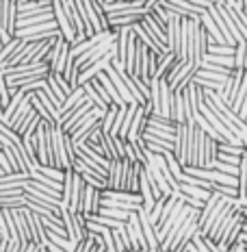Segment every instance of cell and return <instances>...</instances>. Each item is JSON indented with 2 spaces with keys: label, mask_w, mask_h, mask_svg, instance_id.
I'll list each match as a JSON object with an SVG mask.
<instances>
[{
  "label": "cell",
  "mask_w": 247,
  "mask_h": 252,
  "mask_svg": "<svg viewBox=\"0 0 247 252\" xmlns=\"http://www.w3.org/2000/svg\"><path fill=\"white\" fill-rule=\"evenodd\" d=\"M74 4L78 13H81L82 24H85L87 37H93L96 33H104V31H111L102 2H98V0H74Z\"/></svg>",
  "instance_id": "1"
},
{
  "label": "cell",
  "mask_w": 247,
  "mask_h": 252,
  "mask_svg": "<svg viewBox=\"0 0 247 252\" xmlns=\"http://www.w3.org/2000/svg\"><path fill=\"white\" fill-rule=\"evenodd\" d=\"M199 70V67L195 65V63H191V61H185V63H180V61H176L171 65V70L167 72L165 76V81H167V85H169L171 92H182L189 83L193 81V76H195V72Z\"/></svg>",
  "instance_id": "2"
},
{
  "label": "cell",
  "mask_w": 247,
  "mask_h": 252,
  "mask_svg": "<svg viewBox=\"0 0 247 252\" xmlns=\"http://www.w3.org/2000/svg\"><path fill=\"white\" fill-rule=\"evenodd\" d=\"M61 31L56 22H44V24H35V26H26V29H18L13 37L24 39V41H46V39H55L59 37Z\"/></svg>",
  "instance_id": "3"
},
{
  "label": "cell",
  "mask_w": 247,
  "mask_h": 252,
  "mask_svg": "<svg viewBox=\"0 0 247 252\" xmlns=\"http://www.w3.org/2000/svg\"><path fill=\"white\" fill-rule=\"evenodd\" d=\"M195 124H178L176 137H173V159L182 167L189 165V139H191V128Z\"/></svg>",
  "instance_id": "4"
},
{
  "label": "cell",
  "mask_w": 247,
  "mask_h": 252,
  "mask_svg": "<svg viewBox=\"0 0 247 252\" xmlns=\"http://www.w3.org/2000/svg\"><path fill=\"white\" fill-rule=\"evenodd\" d=\"M126 233H128L130 248H133V250H150L148 248V241H145V235H143V228H141L139 215H137V213L128 215V222H126Z\"/></svg>",
  "instance_id": "5"
},
{
  "label": "cell",
  "mask_w": 247,
  "mask_h": 252,
  "mask_svg": "<svg viewBox=\"0 0 247 252\" xmlns=\"http://www.w3.org/2000/svg\"><path fill=\"white\" fill-rule=\"evenodd\" d=\"M26 222H28V233H30V244H37V246H46L48 244V233H46L44 224H41V218L37 213L28 211V209H22Z\"/></svg>",
  "instance_id": "6"
},
{
  "label": "cell",
  "mask_w": 247,
  "mask_h": 252,
  "mask_svg": "<svg viewBox=\"0 0 247 252\" xmlns=\"http://www.w3.org/2000/svg\"><path fill=\"white\" fill-rule=\"evenodd\" d=\"M243 74H245V70H232L230 72V76L225 78L221 92H217L219 98H221L228 107H232V102L236 98V92H239V87H241V81H243Z\"/></svg>",
  "instance_id": "7"
},
{
  "label": "cell",
  "mask_w": 247,
  "mask_h": 252,
  "mask_svg": "<svg viewBox=\"0 0 247 252\" xmlns=\"http://www.w3.org/2000/svg\"><path fill=\"white\" fill-rule=\"evenodd\" d=\"M152 113V107H150V102L148 104H143V107H137V111H135V118H133V124H130V130H128V141H137L143 135V130H145V126H148V115Z\"/></svg>",
  "instance_id": "8"
},
{
  "label": "cell",
  "mask_w": 247,
  "mask_h": 252,
  "mask_svg": "<svg viewBox=\"0 0 247 252\" xmlns=\"http://www.w3.org/2000/svg\"><path fill=\"white\" fill-rule=\"evenodd\" d=\"M100 207H102V191L85 183V191H82V200H81V213L93 215L100 211Z\"/></svg>",
  "instance_id": "9"
},
{
  "label": "cell",
  "mask_w": 247,
  "mask_h": 252,
  "mask_svg": "<svg viewBox=\"0 0 247 252\" xmlns=\"http://www.w3.org/2000/svg\"><path fill=\"white\" fill-rule=\"evenodd\" d=\"M52 13H55V22H56V26H59V31H61V35H63V39H67V41L72 44V41L76 39V31L72 29L70 20H67L65 11H63L61 0H52Z\"/></svg>",
  "instance_id": "10"
},
{
  "label": "cell",
  "mask_w": 247,
  "mask_h": 252,
  "mask_svg": "<svg viewBox=\"0 0 247 252\" xmlns=\"http://www.w3.org/2000/svg\"><path fill=\"white\" fill-rule=\"evenodd\" d=\"M50 67L46 61L41 63H22V65L2 67V76H24V74H48Z\"/></svg>",
  "instance_id": "11"
},
{
  "label": "cell",
  "mask_w": 247,
  "mask_h": 252,
  "mask_svg": "<svg viewBox=\"0 0 247 252\" xmlns=\"http://www.w3.org/2000/svg\"><path fill=\"white\" fill-rule=\"evenodd\" d=\"M145 15V11H130V13H111L109 18V29L111 31H119L124 26H133L137 22H141V18Z\"/></svg>",
  "instance_id": "12"
},
{
  "label": "cell",
  "mask_w": 247,
  "mask_h": 252,
  "mask_svg": "<svg viewBox=\"0 0 247 252\" xmlns=\"http://www.w3.org/2000/svg\"><path fill=\"white\" fill-rule=\"evenodd\" d=\"M107 15L111 13H130V11H145V0H122V2L102 4ZM148 13V11H145Z\"/></svg>",
  "instance_id": "13"
},
{
  "label": "cell",
  "mask_w": 247,
  "mask_h": 252,
  "mask_svg": "<svg viewBox=\"0 0 247 252\" xmlns=\"http://www.w3.org/2000/svg\"><path fill=\"white\" fill-rule=\"evenodd\" d=\"M180 20L178 15L169 13V22H167V48H169L178 59V50H180Z\"/></svg>",
  "instance_id": "14"
},
{
  "label": "cell",
  "mask_w": 247,
  "mask_h": 252,
  "mask_svg": "<svg viewBox=\"0 0 247 252\" xmlns=\"http://www.w3.org/2000/svg\"><path fill=\"white\" fill-rule=\"evenodd\" d=\"M137 215H139V222H141V228H143L145 241H148V248H150V250H159V248H161V244H159V239H156V228L152 226L148 211L139 209V211H137Z\"/></svg>",
  "instance_id": "15"
},
{
  "label": "cell",
  "mask_w": 247,
  "mask_h": 252,
  "mask_svg": "<svg viewBox=\"0 0 247 252\" xmlns=\"http://www.w3.org/2000/svg\"><path fill=\"white\" fill-rule=\"evenodd\" d=\"M208 13H210V18H213V22L217 24L219 33L223 35L225 44H228V46H236V41H234V37H232V33H230V29H228V22H225V18L221 15V11H219V4H217V2L210 4V7H208Z\"/></svg>",
  "instance_id": "16"
},
{
  "label": "cell",
  "mask_w": 247,
  "mask_h": 252,
  "mask_svg": "<svg viewBox=\"0 0 247 252\" xmlns=\"http://www.w3.org/2000/svg\"><path fill=\"white\" fill-rule=\"evenodd\" d=\"M52 11V0H26L18 2V15H33V13H44Z\"/></svg>",
  "instance_id": "17"
},
{
  "label": "cell",
  "mask_w": 247,
  "mask_h": 252,
  "mask_svg": "<svg viewBox=\"0 0 247 252\" xmlns=\"http://www.w3.org/2000/svg\"><path fill=\"white\" fill-rule=\"evenodd\" d=\"M169 120H171L173 124H187L182 92H173V94H171V100H169Z\"/></svg>",
  "instance_id": "18"
},
{
  "label": "cell",
  "mask_w": 247,
  "mask_h": 252,
  "mask_svg": "<svg viewBox=\"0 0 247 252\" xmlns=\"http://www.w3.org/2000/svg\"><path fill=\"white\" fill-rule=\"evenodd\" d=\"M82 191H85V181L82 176L74 172V181H72V196H70V211L72 213H81V200H82Z\"/></svg>",
  "instance_id": "19"
},
{
  "label": "cell",
  "mask_w": 247,
  "mask_h": 252,
  "mask_svg": "<svg viewBox=\"0 0 247 252\" xmlns=\"http://www.w3.org/2000/svg\"><path fill=\"white\" fill-rule=\"evenodd\" d=\"M107 189H111V191H119V189H122V159L109 161Z\"/></svg>",
  "instance_id": "20"
},
{
  "label": "cell",
  "mask_w": 247,
  "mask_h": 252,
  "mask_svg": "<svg viewBox=\"0 0 247 252\" xmlns=\"http://www.w3.org/2000/svg\"><path fill=\"white\" fill-rule=\"evenodd\" d=\"M104 72H107V76L111 78V83L115 85V89H117V94H119V96H122V100H124L126 104H133L135 100H133V96H130V92H128V87H126V83L122 81V76L117 74V70H115V67L111 65V63H109V65H107V70H104Z\"/></svg>",
  "instance_id": "21"
},
{
  "label": "cell",
  "mask_w": 247,
  "mask_h": 252,
  "mask_svg": "<svg viewBox=\"0 0 247 252\" xmlns=\"http://www.w3.org/2000/svg\"><path fill=\"white\" fill-rule=\"evenodd\" d=\"M61 220H63V226H65L67 239H70L74 246L78 241H82L81 233H78V228H76V222H74V213H72L70 209H61Z\"/></svg>",
  "instance_id": "22"
},
{
  "label": "cell",
  "mask_w": 247,
  "mask_h": 252,
  "mask_svg": "<svg viewBox=\"0 0 247 252\" xmlns=\"http://www.w3.org/2000/svg\"><path fill=\"white\" fill-rule=\"evenodd\" d=\"M85 98H87V96H85V92H82V87H76L74 92H72L70 96L65 98V102H63L61 107H59V122H61L63 115H67V113L72 111V109L76 107V104H81L82 100H85Z\"/></svg>",
  "instance_id": "23"
},
{
  "label": "cell",
  "mask_w": 247,
  "mask_h": 252,
  "mask_svg": "<svg viewBox=\"0 0 247 252\" xmlns=\"http://www.w3.org/2000/svg\"><path fill=\"white\" fill-rule=\"evenodd\" d=\"M24 46V39H18V37H13L9 44H4L2 46V50H0V65L2 67H7V63L13 59L15 55H18V50Z\"/></svg>",
  "instance_id": "24"
},
{
  "label": "cell",
  "mask_w": 247,
  "mask_h": 252,
  "mask_svg": "<svg viewBox=\"0 0 247 252\" xmlns=\"http://www.w3.org/2000/svg\"><path fill=\"white\" fill-rule=\"evenodd\" d=\"M15 24H18V2H15V0H9L7 11H4V29H7L9 37L15 35Z\"/></svg>",
  "instance_id": "25"
},
{
  "label": "cell",
  "mask_w": 247,
  "mask_h": 252,
  "mask_svg": "<svg viewBox=\"0 0 247 252\" xmlns=\"http://www.w3.org/2000/svg\"><path fill=\"white\" fill-rule=\"evenodd\" d=\"M30 109H33V104H30V94H26V96H24V100L20 102V107L15 109V113L11 115V120H9V128H13V130L18 128V124H20V122H22V120L26 118V113H28Z\"/></svg>",
  "instance_id": "26"
},
{
  "label": "cell",
  "mask_w": 247,
  "mask_h": 252,
  "mask_svg": "<svg viewBox=\"0 0 247 252\" xmlns=\"http://www.w3.org/2000/svg\"><path fill=\"white\" fill-rule=\"evenodd\" d=\"M96 78H98L100 83H102V87L107 89V94H109V98H111V102H113V104H117V107H124L126 102L122 100V96L117 94V89H115V85L111 83V78L107 76V72H100V74H98Z\"/></svg>",
  "instance_id": "27"
},
{
  "label": "cell",
  "mask_w": 247,
  "mask_h": 252,
  "mask_svg": "<svg viewBox=\"0 0 247 252\" xmlns=\"http://www.w3.org/2000/svg\"><path fill=\"white\" fill-rule=\"evenodd\" d=\"M67 61H70V41L63 39L61 52H59V57H56V61H55V65H52L50 72H55V74H63V70H65Z\"/></svg>",
  "instance_id": "28"
},
{
  "label": "cell",
  "mask_w": 247,
  "mask_h": 252,
  "mask_svg": "<svg viewBox=\"0 0 247 252\" xmlns=\"http://www.w3.org/2000/svg\"><path fill=\"white\" fill-rule=\"evenodd\" d=\"M176 55L173 52H165V55H159V67H156V76L154 78H163L167 72L171 70V65L176 63Z\"/></svg>",
  "instance_id": "29"
},
{
  "label": "cell",
  "mask_w": 247,
  "mask_h": 252,
  "mask_svg": "<svg viewBox=\"0 0 247 252\" xmlns=\"http://www.w3.org/2000/svg\"><path fill=\"white\" fill-rule=\"evenodd\" d=\"M30 104H33V109H35V111H37V115H39V118H41V120H44V122H46V124H48V126H56V122H55V118H52V115H50V111H48V109H46V107H44V104H41V102H39V98H37V96H35V92H30Z\"/></svg>",
  "instance_id": "30"
},
{
  "label": "cell",
  "mask_w": 247,
  "mask_h": 252,
  "mask_svg": "<svg viewBox=\"0 0 247 252\" xmlns=\"http://www.w3.org/2000/svg\"><path fill=\"white\" fill-rule=\"evenodd\" d=\"M26 196H13V198H0V209H7V211H18V209H26Z\"/></svg>",
  "instance_id": "31"
},
{
  "label": "cell",
  "mask_w": 247,
  "mask_h": 252,
  "mask_svg": "<svg viewBox=\"0 0 247 252\" xmlns=\"http://www.w3.org/2000/svg\"><path fill=\"white\" fill-rule=\"evenodd\" d=\"M81 87H82V92H85L87 100L91 102L93 107H98V109H102V111H107V109H109V104H107V102L102 100V98L98 96V92H96V89H93L91 83H85V85H81Z\"/></svg>",
  "instance_id": "32"
},
{
  "label": "cell",
  "mask_w": 247,
  "mask_h": 252,
  "mask_svg": "<svg viewBox=\"0 0 247 252\" xmlns=\"http://www.w3.org/2000/svg\"><path fill=\"white\" fill-rule=\"evenodd\" d=\"M111 235H113V241H115V248H117V252H124V250L130 248V239H128V233H126V226L113 228Z\"/></svg>",
  "instance_id": "33"
},
{
  "label": "cell",
  "mask_w": 247,
  "mask_h": 252,
  "mask_svg": "<svg viewBox=\"0 0 247 252\" xmlns=\"http://www.w3.org/2000/svg\"><path fill=\"white\" fill-rule=\"evenodd\" d=\"M234 70H247V41H241L234 48Z\"/></svg>",
  "instance_id": "34"
},
{
  "label": "cell",
  "mask_w": 247,
  "mask_h": 252,
  "mask_svg": "<svg viewBox=\"0 0 247 252\" xmlns=\"http://www.w3.org/2000/svg\"><path fill=\"white\" fill-rule=\"evenodd\" d=\"M178 191L187 193V196L195 198V200H199V202H206L208 196H210V191H206V189H202V187H195V185H180Z\"/></svg>",
  "instance_id": "35"
},
{
  "label": "cell",
  "mask_w": 247,
  "mask_h": 252,
  "mask_svg": "<svg viewBox=\"0 0 247 252\" xmlns=\"http://www.w3.org/2000/svg\"><path fill=\"white\" fill-rule=\"evenodd\" d=\"M137 107H139L137 102L128 104V109H126V115H124V122H122V128H119V135H117V137H122V139L128 137V130H130V124H133V118H135Z\"/></svg>",
  "instance_id": "36"
},
{
  "label": "cell",
  "mask_w": 247,
  "mask_h": 252,
  "mask_svg": "<svg viewBox=\"0 0 247 252\" xmlns=\"http://www.w3.org/2000/svg\"><path fill=\"white\" fill-rule=\"evenodd\" d=\"M117 104H109V109L104 111L102 115V120H100V126H102V130L104 133H111V128H113V122H115V115H117Z\"/></svg>",
  "instance_id": "37"
},
{
  "label": "cell",
  "mask_w": 247,
  "mask_h": 252,
  "mask_svg": "<svg viewBox=\"0 0 247 252\" xmlns=\"http://www.w3.org/2000/svg\"><path fill=\"white\" fill-rule=\"evenodd\" d=\"M165 161H167V167H169V172L173 174V178H176L178 183H185V178H187V174L182 172V165L178 163L176 159H173V155L169 152V155H165Z\"/></svg>",
  "instance_id": "38"
},
{
  "label": "cell",
  "mask_w": 247,
  "mask_h": 252,
  "mask_svg": "<svg viewBox=\"0 0 247 252\" xmlns=\"http://www.w3.org/2000/svg\"><path fill=\"white\" fill-rule=\"evenodd\" d=\"M63 146H65L67 163H70V167H72L74 165V161H76V146H74V141H72L70 133H65V130H63Z\"/></svg>",
  "instance_id": "39"
},
{
  "label": "cell",
  "mask_w": 247,
  "mask_h": 252,
  "mask_svg": "<svg viewBox=\"0 0 247 252\" xmlns=\"http://www.w3.org/2000/svg\"><path fill=\"white\" fill-rule=\"evenodd\" d=\"M35 172H39V174H44V176L52 178V181L63 183V170H59V167H52V165H37V170H35Z\"/></svg>",
  "instance_id": "40"
},
{
  "label": "cell",
  "mask_w": 247,
  "mask_h": 252,
  "mask_svg": "<svg viewBox=\"0 0 247 252\" xmlns=\"http://www.w3.org/2000/svg\"><path fill=\"white\" fill-rule=\"evenodd\" d=\"M217 150L223 152V155H232V157H243L245 155L243 146H232V144H228V141H223V144H217Z\"/></svg>",
  "instance_id": "41"
},
{
  "label": "cell",
  "mask_w": 247,
  "mask_h": 252,
  "mask_svg": "<svg viewBox=\"0 0 247 252\" xmlns=\"http://www.w3.org/2000/svg\"><path fill=\"white\" fill-rule=\"evenodd\" d=\"M213 170L221 172V174H228V176H236V178H239V165H230V163H223V161H219V159L215 161Z\"/></svg>",
  "instance_id": "42"
},
{
  "label": "cell",
  "mask_w": 247,
  "mask_h": 252,
  "mask_svg": "<svg viewBox=\"0 0 247 252\" xmlns=\"http://www.w3.org/2000/svg\"><path fill=\"white\" fill-rule=\"evenodd\" d=\"M61 44H63V37H56L55 39V44H52V48H50V52L46 55V63H48V67L52 70V65H55V61H56V57H59V52H61Z\"/></svg>",
  "instance_id": "43"
},
{
  "label": "cell",
  "mask_w": 247,
  "mask_h": 252,
  "mask_svg": "<svg viewBox=\"0 0 247 252\" xmlns=\"http://www.w3.org/2000/svg\"><path fill=\"white\" fill-rule=\"evenodd\" d=\"M126 109H128V104H124V107L117 109V115H115V122H113V128H111V137H117L119 135V128H122V122H124V115H126Z\"/></svg>",
  "instance_id": "44"
},
{
  "label": "cell",
  "mask_w": 247,
  "mask_h": 252,
  "mask_svg": "<svg viewBox=\"0 0 247 252\" xmlns=\"http://www.w3.org/2000/svg\"><path fill=\"white\" fill-rule=\"evenodd\" d=\"M156 67H159V52L148 50V76L150 78L156 76Z\"/></svg>",
  "instance_id": "45"
},
{
  "label": "cell",
  "mask_w": 247,
  "mask_h": 252,
  "mask_svg": "<svg viewBox=\"0 0 247 252\" xmlns=\"http://www.w3.org/2000/svg\"><path fill=\"white\" fill-rule=\"evenodd\" d=\"M217 159H219V161H223V163H230V165H239V163H241V157L223 155V152H217Z\"/></svg>",
  "instance_id": "46"
},
{
  "label": "cell",
  "mask_w": 247,
  "mask_h": 252,
  "mask_svg": "<svg viewBox=\"0 0 247 252\" xmlns=\"http://www.w3.org/2000/svg\"><path fill=\"white\" fill-rule=\"evenodd\" d=\"M0 239H11V237H9L7 220H4V211H2V209H0Z\"/></svg>",
  "instance_id": "47"
},
{
  "label": "cell",
  "mask_w": 247,
  "mask_h": 252,
  "mask_svg": "<svg viewBox=\"0 0 247 252\" xmlns=\"http://www.w3.org/2000/svg\"><path fill=\"white\" fill-rule=\"evenodd\" d=\"M0 170H2L4 174H11V172H13V167H11V163H9L7 157H4L2 150H0Z\"/></svg>",
  "instance_id": "48"
},
{
  "label": "cell",
  "mask_w": 247,
  "mask_h": 252,
  "mask_svg": "<svg viewBox=\"0 0 247 252\" xmlns=\"http://www.w3.org/2000/svg\"><path fill=\"white\" fill-rule=\"evenodd\" d=\"M185 2L193 4V7H197V9H208L210 4H215V2H208V0H185Z\"/></svg>",
  "instance_id": "49"
},
{
  "label": "cell",
  "mask_w": 247,
  "mask_h": 252,
  "mask_svg": "<svg viewBox=\"0 0 247 252\" xmlns=\"http://www.w3.org/2000/svg\"><path fill=\"white\" fill-rule=\"evenodd\" d=\"M46 250H48V252H67V250L59 248V246H55V244H52V241H48V244H46Z\"/></svg>",
  "instance_id": "50"
},
{
  "label": "cell",
  "mask_w": 247,
  "mask_h": 252,
  "mask_svg": "<svg viewBox=\"0 0 247 252\" xmlns=\"http://www.w3.org/2000/svg\"><path fill=\"white\" fill-rule=\"evenodd\" d=\"M156 4H161V0H145V11H152V9L156 7Z\"/></svg>",
  "instance_id": "51"
},
{
  "label": "cell",
  "mask_w": 247,
  "mask_h": 252,
  "mask_svg": "<svg viewBox=\"0 0 247 252\" xmlns=\"http://www.w3.org/2000/svg\"><path fill=\"white\" fill-rule=\"evenodd\" d=\"M35 250H37V244H28L22 248V252H35Z\"/></svg>",
  "instance_id": "52"
},
{
  "label": "cell",
  "mask_w": 247,
  "mask_h": 252,
  "mask_svg": "<svg viewBox=\"0 0 247 252\" xmlns=\"http://www.w3.org/2000/svg\"><path fill=\"white\" fill-rule=\"evenodd\" d=\"M241 141H243V148H245V152H247V133L241 135Z\"/></svg>",
  "instance_id": "53"
},
{
  "label": "cell",
  "mask_w": 247,
  "mask_h": 252,
  "mask_svg": "<svg viewBox=\"0 0 247 252\" xmlns=\"http://www.w3.org/2000/svg\"><path fill=\"white\" fill-rule=\"evenodd\" d=\"M35 252H46V246H37V250Z\"/></svg>",
  "instance_id": "54"
},
{
  "label": "cell",
  "mask_w": 247,
  "mask_h": 252,
  "mask_svg": "<svg viewBox=\"0 0 247 252\" xmlns=\"http://www.w3.org/2000/svg\"><path fill=\"white\" fill-rule=\"evenodd\" d=\"M96 252H107V250H104V246H96Z\"/></svg>",
  "instance_id": "55"
},
{
  "label": "cell",
  "mask_w": 247,
  "mask_h": 252,
  "mask_svg": "<svg viewBox=\"0 0 247 252\" xmlns=\"http://www.w3.org/2000/svg\"><path fill=\"white\" fill-rule=\"evenodd\" d=\"M107 2H115V0H104V2H102V4H107Z\"/></svg>",
  "instance_id": "56"
},
{
  "label": "cell",
  "mask_w": 247,
  "mask_h": 252,
  "mask_svg": "<svg viewBox=\"0 0 247 252\" xmlns=\"http://www.w3.org/2000/svg\"><path fill=\"white\" fill-rule=\"evenodd\" d=\"M124 252H137V250H133V248H128V250H124Z\"/></svg>",
  "instance_id": "57"
},
{
  "label": "cell",
  "mask_w": 247,
  "mask_h": 252,
  "mask_svg": "<svg viewBox=\"0 0 247 252\" xmlns=\"http://www.w3.org/2000/svg\"><path fill=\"white\" fill-rule=\"evenodd\" d=\"M0 50H2V41H0Z\"/></svg>",
  "instance_id": "58"
},
{
  "label": "cell",
  "mask_w": 247,
  "mask_h": 252,
  "mask_svg": "<svg viewBox=\"0 0 247 252\" xmlns=\"http://www.w3.org/2000/svg\"><path fill=\"white\" fill-rule=\"evenodd\" d=\"M98 2H104V0H98Z\"/></svg>",
  "instance_id": "59"
},
{
  "label": "cell",
  "mask_w": 247,
  "mask_h": 252,
  "mask_svg": "<svg viewBox=\"0 0 247 252\" xmlns=\"http://www.w3.org/2000/svg\"><path fill=\"white\" fill-rule=\"evenodd\" d=\"M0 150H2V146H0Z\"/></svg>",
  "instance_id": "60"
},
{
  "label": "cell",
  "mask_w": 247,
  "mask_h": 252,
  "mask_svg": "<svg viewBox=\"0 0 247 252\" xmlns=\"http://www.w3.org/2000/svg\"><path fill=\"white\" fill-rule=\"evenodd\" d=\"M182 252H187V250H182Z\"/></svg>",
  "instance_id": "61"
}]
</instances>
